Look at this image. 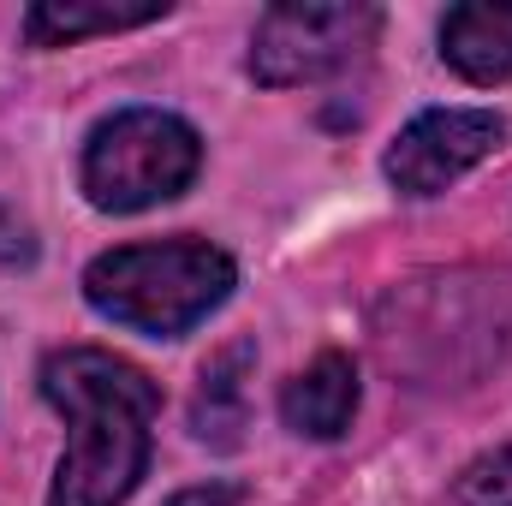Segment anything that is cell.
Returning <instances> with one entry per match:
<instances>
[{"label": "cell", "mask_w": 512, "mask_h": 506, "mask_svg": "<svg viewBox=\"0 0 512 506\" xmlns=\"http://www.w3.org/2000/svg\"><path fill=\"white\" fill-rule=\"evenodd\" d=\"M42 399L72 423L48 506L131 501V489L149 477V423L161 411V387L114 352L66 346L42 364Z\"/></svg>", "instance_id": "obj_1"}, {"label": "cell", "mask_w": 512, "mask_h": 506, "mask_svg": "<svg viewBox=\"0 0 512 506\" xmlns=\"http://www.w3.org/2000/svg\"><path fill=\"white\" fill-rule=\"evenodd\" d=\"M358 393H364L358 364L346 352H322L310 370H298L280 387V417L304 441H340L352 429V417H358Z\"/></svg>", "instance_id": "obj_6"}, {"label": "cell", "mask_w": 512, "mask_h": 506, "mask_svg": "<svg viewBox=\"0 0 512 506\" xmlns=\"http://www.w3.org/2000/svg\"><path fill=\"white\" fill-rule=\"evenodd\" d=\"M251 346H227L221 358L203 364L197 399H191V435L209 447H239L245 429V370H251Z\"/></svg>", "instance_id": "obj_9"}, {"label": "cell", "mask_w": 512, "mask_h": 506, "mask_svg": "<svg viewBox=\"0 0 512 506\" xmlns=\"http://www.w3.org/2000/svg\"><path fill=\"white\" fill-rule=\"evenodd\" d=\"M203 167V137L167 108H120L84 143V197L102 215L173 203Z\"/></svg>", "instance_id": "obj_3"}, {"label": "cell", "mask_w": 512, "mask_h": 506, "mask_svg": "<svg viewBox=\"0 0 512 506\" xmlns=\"http://www.w3.org/2000/svg\"><path fill=\"white\" fill-rule=\"evenodd\" d=\"M453 506H512V447L471 459L453 483Z\"/></svg>", "instance_id": "obj_10"}, {"label": "cell", "mask_w": 512, "mask_h": 506, "mask_svg": "<svg viewBox=\"0 0 512 506\" xmlns=\"http://www.w3.org/2000/svg\"><path fill=\"white\" fill-rule=\"evenodd\" d=\"M239 286L233 256L209 239H161V245H120L84 268V298L96 316L120 322L149 340H179L203 316H215Z\"/></svg>", "instance_id": "obj_2"}, {"label": "cell", "mask_w": 512, "mask_h": 506, "mask_svg": "<svg viewBox=\"0 0 512 506\" xmlns=\"http://www.w3.org/2000/svg\"><path fill=\"white\" fill-rule=\"evenodd\" d=\"M173 506H239V489H191V495H179Z\"/></svg>", "instance_id": "obj_11"}, {"label": "cell", "mask_w": 512, "mask_h": 506, "mask_svg": "<svg viewBox=\"0 0 512 506\" xmlns=\"http://www.w3.org/2000/svg\"><path fill=\"white\" fill-rule=\"evenodd\" d=\"M441 60L471 84H512V0H465L441 18Z\"/></svg>", "instance_id": "obj_7"}, {"label": "cell", "mask_w": 512, "mask_h": 506, "mask_svg": "<svg viewBox=\"0 0 512 506\" xmlns=\"http://www.w3.org/2000/svg\"><path fill=\"white\" fill-rule=\"evenodd\" d=\"M376 30H382V12L358 0H280L262 12L251 36V78L268 90L334 78L370 54Z\"/></svg>", "instance_id": "obj_4"}, {"label": "cell", "mask_w": 512, "mask_h": 506, "mask_svg": "<svg viewBox=\"0 0 512 506\" xmlns=\"http://www.w3.org/2000/svg\"><path fill=\"white\" fill-rule=\"evenodd\" d=\"M167 18V0H137V6H114V0H42L24 12V36L30 48H66L78 36H114V30H137Z\"/></svg>", "instance_id": "obj_8"}, {"label": "cell", "mask_w": 512, "mask_h": 506, "mask_svg": "<svg viewBox=\"0 0 512 506\" xmlns=\"http://www.w3.org/2000/svg\"><path fill=\"white\" fill-rule=\"evenodd\" d=\"M507 137V120L489 108H429L393 137L387 149V179L405 197H435L453 179H465L477 161H489Z\"/></svg>", "instance_id": "obj_5"}]
</instances>
